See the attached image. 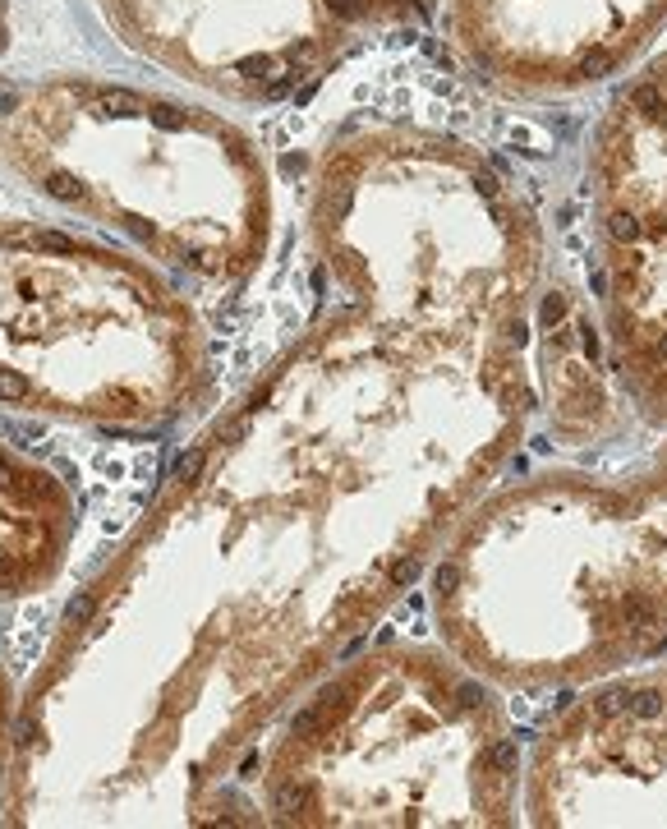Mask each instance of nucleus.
Instances as JSON below:
<instances>
[{
  "label": "nucleus",
  "mask_w": 667,
  "mask_h": 829,
  "mask_svg": "<svg viewBox=\"0 0 667 829\" xmlns=\"http://www.w3.org/2000/svg\"><path fill=\"white\" fill-rule=\"evenodd\" d=\"M460 663L502 686H557L667 650V452L631 484L547 475L492 497L438 567Z\"/></svg>",
  "instance_id": "obj_1"
},
{
  "label": "nucleus",
  "mask_w": 667,
  "mask_h": 829,
  "mask_svg": "<svg viewBox=\"0 0 667 829\" xmlns=\"http://www.w3.org/2000/svg\"><path fill=\"white\" fill-rule=\"evenodd\" d=\"M317 221L340 263L405 318L525 336L543 235L483 153L428 129H368L331 148Z\"/></svg>",
  "instance_id": "obj_2"
},
{
  "label": "nucleus",
  "mask_w": 667,
  "mask_h": 829,
  "mask_svg": "<svg viewBox=\"0 0 667 829\" xmlns=\"http://www.w3.org/2000/svg\"><path fill=\"white\" fill-rule=\"evenodd\" d=\"M589 217L617 374L667 424V51L594 125Z\"/></svg>",
  "instance_id": "obj_3"
},
{
  "label": "nucleus",
  "mask_w": 667,
  "mask_h": 829,
  "mask_svg": "<svg viewBox=\"0 0 667 829\" xmlns=\"http://www.w3.org/2000/svg\"><path fill=\"white\" fill-rule=\"evenodd\" d=\"M534 825H667V673L580 696L534 746Z\"/></svg>",
  "instance_id": "obj_4"
},
{
  "label": "nucleus",
  "mask_w": 667,
  "mask_h": 829,
  "mask_svg": "<svg viewBox=\"0 0 667 829\" xmlns=\"http://www.w3.org/2000/svg\"><path fill=\"white\" fill-rule=\"evenodd\" d=\"M415 0H143L148 42L221 92L281 101L354 28L405 19Z\"/></svg>",
  "instance_id": "obj_5"
},
{
  "label": "nucleus",
  "mask_w": 667,
  "mask_h": 829,
  "mask_svg": "<svg viewBox=\"0 0 667 829\" xmlns=\"http://www.w3.org/2000/svg\"><path fill=\"white\" fill-rule=\"evenodd\" d=\"M663 28L667 0H447L456 51L520 101L575 97L622 74Z\"/></svg>",
  "instance_id": "obj_6"
},
{
  "label": "nucleus",
  "mask_w": 667,
  "mask_h": 829,
  "mask_svg": "<svg viewBox=\"0 0 667 829\" xmlns=\"http://www.w3.org/2000/svg\"><path fill=\"white\" fill-rule=\"evenodd\" d=\"M543 374L552 401V429L571 442L603 438L617 424L608 378L598 369V336L589 313L575 304L571 290H552L543 304Z\"/></svg>",
  "instance_id": "obj_7"
},
{
  "label": "nucleus",
  "mask_w": 667,
  "mask_h": 829,
  "mask_svg": "<svg viewBox=\"0 0 667 829\" xmlns=\"http://www.w3.org/2000/svg\"><path fill=\"white\" fill-rule=\"evenodd\" d=\"M19 397H28V383L19 374H0V401H19Z\"/></svg>",
  "instance_id": "obj_8"
},
{
  "label": "nucleus",
  "mask_w": 667,
  "mask_h": 829,
  "mask_svg": "<svg viewBox=\"0 0 667 829\" xmlns=\"http://www.w3.org/2000/svg\"><path fill=\"white\" fill-rule=\"evenodd\" d=\"M37 244H42V249H55V254H74V240L60 235V231H42V235H37Z\"/></svg>",
  "instance_id": "obj_9"
},
{
  "label": "nucleus",
  "mask_w": 667,
  "mask_h": 829,
  "mask_svg": "<svg viewBox=\"0 0 667 829\" xmlns=\"http://www.w3.org/2000/svg\"><path fill=\"white\" fill-rule=\"evenodd\" d=\"M33 742H37V718L28 714V718L19 723V746H33Z\"/></svg>",
  "instance_id": "obj_10"
},
{
  "label": "nucleus",
  "mask_w": 667,
  "mask_h": 829,
  "mask_svg": "<svg viewBox=\"0 0 667 829\" xmlns=\"http://www.w3.org/2000/svg\"><path fill=\"white\" fill-rule=\"evenodd\" d=\"M198 470H203V456H198V452H189L185 461H180V479H194Z\"/></svg>",
  "instance_id": "obj_11"
},
{
  "label": "nucleus",
  "mask_w": 667,
  "mask_h": 829,
  "mask_svg": "<svg viewBox=\"0 0 667 829\" xmlns=\"http://www.w3.org/2000/svg\"><path fill=\"white\" fill-rule=\"evenodd\" d=\"M88 613H92V599H69V618H88Z\"/></svg>",
  "instance_id": "obj_12"
},
{
  "label": "nucleus",
  "mask_w": 667,
  "mask_h": 829,
  "mask_svg": "<svg viewBox=\"0 0 667 829\" xmlns=\"http://www.w3.org/2000/svg\"><path fill=\"white\" fill-rule=\"evenodd\" d=\"M10 479H14V475L5 470V465H0V488H10Z\"/></svg>",
  "instance_id": "obj_13"
}]
</instances>
